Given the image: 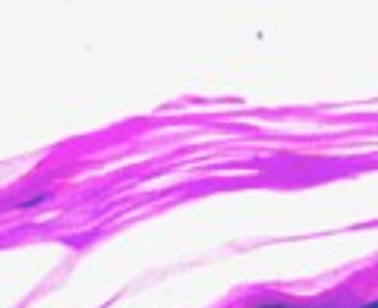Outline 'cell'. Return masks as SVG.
<instances>
[{"label": "cell", "mask_w": 378, "mask_h": 308, "mask_svg": "<svg viewBox=\"0 0 378 308\" xmlns=\"http://www.w3.org/2000/svg\"><path fill=\"white\" fill-rule=\"evenodd\" d=\"M363 308H378V299H375V302H372V305H363Z\"/></svg>", "instance_id": "cell-1"}, {"label": "cell", "mask_w": 378, "mask_h": 308, "mask_svg": "<svg viewBox=\"0 0 378 308\" xmlns=\"http://www.w3.org/2000/svg\"><path fill=\"white\" fill-rule=\"evenodd\" d=\"M265 308H287V305H265Z\"/></svg>", "instance_id": "cell-2"}]
</instances>
